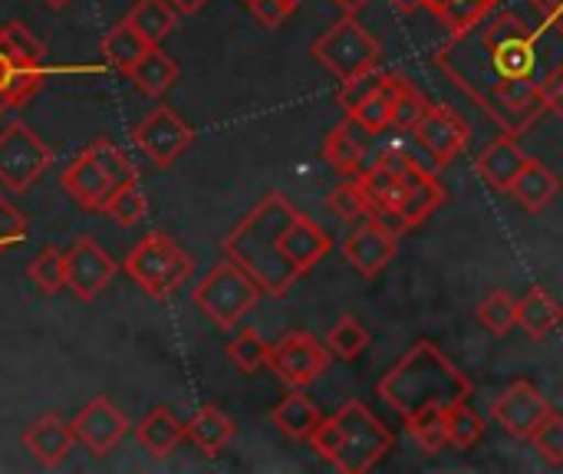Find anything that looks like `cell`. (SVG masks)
Here are the masks:
<instances>
[{
  "instance_id": "6da1fadb",
  "label": "cell",
  "mask_w": 563,
  "mask_h": 474,
  "mask_svg": "<svg viewBox=\"0 0 563 474\" xmlns=\"http://www.w3.org/2000/svg\"><path fill=\"white\" fill-rule=\"evenodd\" d=\"M435 66L505 135H525L541 115V89L563 73V16L541 0H498L435 49Z\"/></svg>"
},
{
  "instance_id": "7a4b0ae2",
  "label": "cell",
  "mask_w": 563,
  "mask_h": 474,
  "mask_svg": "<svg viewBox=\"0 0 563 474\" xmlns=\"http://www.w3.org/2000/svg\"><path fill=\"white\" fill-rule=\"evenodd\" d=\"M297 214L300 211L280 191H271L224 238V257L247 271L267 297H284L300 280L284 254V234Z\"/></svg>"
},
{
  "instance_id": "3957f363",
  "label": "cell",
  "mask_w": 563,
  "mask_h": 474,
  "mask_svg": "<svg viewBox=\"0 0 563 474\" xmlns=\"http://www.w3.org/2000/svg\"><path fill=\"white\" fill-rule=\"evenodd\" d=\"M472 379L429 340H419L376 386L402 419H412L429 409H452L472 399Z\"/></svg>"
},
{
  "instance_id": "277c9868",
  "label": "cell",
  "mask_w": 563,
  "mask_h": 474,
  "mask_svg": "<svg viewBox=\"0 0 563 474\" xmlns=\"http://www.w3.org/2000/svg\"><path fill=\"white\" fill-rule=\"evenodd\" d=\"M310 445L336 472L363 474L373 472L393 452L396 436L369 412L366 403L350 399L330 419H320L310 436Z\"/></svg>"
},
{
  "instance_id": "5b68a950",
  "label": "cell",
  "mask_w": 563,
  "mask_h": 474,
  "mask_svg": "<svg viewBox=\"0 0 563 474\" xmlns=\"http://www.w3.org/2000/svg\"><path fill=\"white\" fill-rule=\"evenodd\" d=\"M132 178H139L132 158L109 139H96L63 168L59 185L79 208L102 211L106 201L112 198V191Z\"/></svg>"
},
{
  "instance_id": "8992f818",
  "label": "cell",
  "mask_w": 563,
  "mask_h": 474,
  "mask_svg": "<svg viewBox=\"0 0 563 474\" xmlns=\"http://www.w3.org/2000/svg\"><path fill=\"white\" fill-rule=\"evenodd\" d=\"M261 287L257 280L241 271L234 261H221L208 271V277L195 287L191 300L195 307L218 327V330H234L261 300Z\"/></svg>"
},
{
  "instance_id": "52a82bcc",
  "label": "cell",
  "mask_w": 563,
  "mask_h": 474,
  "mask_svg": "<svg viewBox=\"0 0 563 474\" xmlns=\"http://www.w3.org/2000/svg\"><path fill=\"white\" fill-rule=\"evenodd\" d=\"M122 271L152 297V300H168L195 271V261L162 231L145 234L125 257Z\"/></svg>"
},
{
  "instance_id": "ba28073f",
  "label": "cell",
  "mask_w": 563,
  "mask_h": 474,
  "mask_svg": "<svg viewBox=\"0 0 563 474\" xmlns=\"http://www.w3.org/2000/svg\"><path fill=\"white\" fill-rule=\"evenodd\" d=\"M313 59L330 73L336 76L340 82L366 73V69H376L379 59H383V46L379 40L350 13L343 20H336L330 30H323L317 40H313Z\"/></svg>"
},
{
  "instance_id": "9c48e42d",
  "label": "cell",
  "mask_w": 563,
  "mask_h": 474,
  "mask_svg": "<svg viewBox=\"0 0 563 474\" xmlns=\"http://www.w3.org/2000/svg\"><path fill=\"white\" fill-rule=\"evenodd\" d=\"M53 152L40 142V135L23 125L10 122L0 129V185L10 191H30L36 178L49 168Z\"/></svg>"
},
{
  "instance_id": "30bf717a",
  "label": "cell",
  "mask_w": 563,
  "mask_h": 474,
  "mask_svg": "<svg viewBox=\"0 0 563 474\" xmlns=\"http://www.w3.org/2000/svg\"><path fill=\"white\" fill-rule=\"evenodd\" d=\"M280 383L290 389H307L313 386L327 370H330V350L310 333H287L271 346V363H267Z\"/></svg>"
},
{
  "instance_id": "8fae6325",
  "label": "cell",
  "mask_w": 563,
  "mask_h": 474,
  "mask_svg": "<svg viewBox=\"0 0 563 474\" xmlns=\"http://www.w3.org/2000/svg\"><path fill=\"white\" fill-rule=\"evenodd\" d=\"M132 142L142 148L145 158H152L158 168H168L172 162H178V155L195 142V129L172 112L168 106L152 109L135 129H132Z\"/></svg>"
},
{
  "instance_id": "7c38bea8",
  "label": "cell",
  "mask_w": 563,
  "mask_h": 474,
  "mask_svg": "<svg viewBox=\"0 0 563 474\" xmlns=\"http://www.w3.org/2000/svg\"><path fill=\"white\" fill-rule=\"evenodd\" d=\"M416 142L429 152L435 168H449L472 142L468 122L452 106H429L419 125L412 129Z\"/></svg>"
},
{
  "instance_id": "4fadbf2b",
  "label": "cell",
  "mask_w": 563,
  "mask_h": 474,
  "mask_svg": "<svg viewBox=\"0 0 563 474\" xmlns=\"http://www.w3.org/2000/svg\"><path fill=\"white\" fill-rule=\"evenodd\" d=\"M554 412V406L544 399V393L531 383H515L508 386L498 399H495V422L518 442H531V436L538 432V426Z\"/></svg>"
},
{
  "instance_id": "5bb4252c",
  "label": "cell",
  "mask_w": 563,
  "mask_h": 474,
  "mask_svg": "<svg viewBox=\"0 0 563 474\" xmlns=\"http://www.w3.org/2000/svg\"><path fill=\"white\" fill-rule=\"evenodd\" d=\"M115 271V261L89 234H79L66 251V287L86 304L112 284Z\"/></svg>"
},
{
  "instance_id": "9a60e30c",
  "label": "cell",
  "mask_w": 563,
  "mask_h": 474,
  "mask_svg": "<svg viewBox=\"0 0 563 474\" xmlns=\"http://www.w3.org/2000/svg\"><path fill=\"white\" fill-rule=\"evenodd\" d=\"M69 426L76 432V442H82L96 459H106L129 432V419L106 396L89 399Z\"/></svg>"
},
{
  "instance_id": "2e32d148",
  "label": "cell",
  "mask_w": 563,
  "mask_h": 474,
  "mask_svg": "<svg viewBox=\"0 0 563 474\" xmlns=\"http://www.w3.org/2000/svg\"><path fill=\"white\" fill-rule=\"evenodd\" d=\"M399 251V234L386 231L376 221H356V228L343 238V257L363 274V277H379Z\"/></svg>"
},
{
  "instance_id": "e0dca14e",
  "label": "cell",
  "mask_w": 563,
  "mask_h": 474,
  "mask_svg": "<svg viewBox=\"0 0 563 474\" xmlns=\"http://www.w3.org/2000/svg\"><path fill=\"white\" fill-rule=\"evenodd\" d=\"M445 205V185L426 168L419 165L416 158L409 162V172L402 178V191H399V201H396V211L406 218L409 231L419 228L422 221H429L439 208Z\"/></svg>"
},
{
  "instance_id": "ac0fdd59",
  "label": "cell",
  "mask_w": 563,
  "mask_h": 474,
  "mask_svg": "<svg viewBox=\"0 0 563 474\" xmlns=\"http://www.w3.org/2000/svg\"><path fill=\"white\" fill-rule=\"evenodd\" d=\"M23 445L43 469H59L76 445V432L69 422H63L56 412H49V416H40L36 422H30V429L23 432Z\"/></svg>"
},
{
  "instance_id": "d6986e66",
  "label": "cell",
  "mask_w": 563,
  "mask_h": 474,
  "mask_svg": "<svg viewBox=\"0 0 563 474\" xmlns=\"http://www.w3.org/2000/svg\"><path fill=\"white\" fill-rule=\"evenodd\" d=\"M525 165H528V155H525V148L518 145L515 135L495 139V142L485 145V148L478 152V158H475L478 178H482L488 188H495V191H511V185H515V178L521 175Z\"/></svg>"
},
{
  "instance_id": "ffe728a7",
  "label": "cell",
  "mask_w": 563,
  "mask_h": 474,
  "mask_svg": "<svg viewBox=\"0 0 563 474\" xmlns=\"http://www.w3.org/2000/svg\"><path fill=\"white\" fill-rule=\"evenodd\" d=\"M284 254L297 267V274L303 277L330 254V234L317 221H310L307 214H297L284 234Z\"/></svg>"
},
{
  "instance_id": "44dd1931",
  "label": "cell",
  "mask_w": 563,
  "mask_h": 474,
  "mask_svg": "<svg viewBox=\"0 0 563 474\" xmlns=\"http://www.w3.org/2000/svg\"><path fill=\"white\" fill-rule=\"evenodd\" d=\"M43 76H46V69L16 63V56L10 53V46L0 36V115L30 102L40 92Z\"/></svg>"
},
{
  "instance_id": "7402d4cb",
  "label": "cell",
  "mask_w": 563,
  "mask_h": 474,
  "mask_svg": "<svg viewBox=\"0 0 563 474\" xmlns=\"http://www.w3.org/2000/svg\"><path fill=\"white\" fill-rule=\"evenodd\" d=\"M561 191V178L538 158H528V165L521 168V175L511 185V195L518 198V205L528 214H541Z\"/></svg>"
},
{
  "instance_id": "603a6c76",
  "label": "cell",
  "mask_w": 563,
  "mask_h": 474,
  "mask_svg": "<svg viewBox=\"0 0 563 474\" xmlns=\"http://www.w3.org/2000/svg\"><path fill=\"white\" fill-rule=\"evenodd\" d=\"M185 436H188V442H191L201 455L214 459V455H221V452L231 445V439H234V422H231L218 406H201V409L185 422Z\"/></svg>"
},
{
  "instance_id": "cb8c5ba5",
  "label": "cell",
  "mask_w": 563,
  "mask_h": 474,
  "mask_svg": "<svg viewBox=\"0 0 563 474\" xmlns=\"http://www.w3.org/2000/svg\"><path fill=\"white\" fill-rule=\"evenodd\" d=\"M135 439L139 445L155 455V459H168L188 436H185V422H178V416L165 406L152 409L139 426H135Z\"/></svg>"
},
{
  "instance_id": "d4e9b609",
  "label": "cell",
  "mask_w": 563,
  "mask_h": 474,
  "mask_svg": "<svg viewBox=\"0 0 563 474\" xmlns=\"http://www.w3.org/2000/svg\"><path fill=\"white\" fill-rule=\"evenodd\" d=\"M356 125L346 119L340 125L330 129L327 142H323V158L346 178H360L363 168L369 165V155H366V142L353 132Z\"/></svg>"
},
{
  "instance_id": "484cf974",
  "label": "cell",
  "mask_w": 563,
  "mask_h": 474,
  "mask_svg": "<svg viewBox=\"0 0 563 474\" xmlns=\"http://www.w3.org/2000/svg\"><path fill=\"white\" fill-rule=\"evenodd\" d=\"M271 419H274V426H277L287 439H294V442H310V436H313V429L320 426L323 416H320L317 403L303 396V389H294V393H287V396L271 409Z\"/></svg>"
},
{
  "instance_id": "4316f807",
  "label": "cell",
  "mask_w": 563,
  "mask_h": 474,
  "mask_svg": "<svg viewBox=\"0 0 563 474\" xmlns=\"http://www.w3.org/2000/svg\"><path fill=\"white\" fill-rule=\"evenodd\" d=\"M563 323V307L544 290L534 287L518 300V327L531 337V340H544L551 337Z\"/></svg>"
},
{
  "instance_id": "83f0119b",
  "label": "cell",
  "mask_w": 563,
  "mask_h": 474,
  "mask_svg": "<svg viewBox=\"0 0 563 474\" xmlns=\"http://www.w3.org/2000/svg\"><path fill=\"white\" fill-rule=\"evenodd\" d=\"M129 79L139 86V92L158 99V96H165V92L175 86V79H178V63H175L162 46H148V49L142 53V59L129 69Z\"/></svg>"
},
{
  "instance_id": "f1b7e54d",
  "label": "cell",
  "mask_w": 563,
  "mask_h": 474,
  "mask_svg": "<svg viewBox=\"0 0 563 474\" xmlns=\"http://www.w3.org/2000/svg\"><path fill=\"white\" fill-rule=\"evenodd\" d=\"M148 46H158L178 23V10L168 0H135V7L125 16Z\"/></svg>"
},
{
  "instance_id": "f546056e",
  "label": "cell",
  "mask_w": 563,
  "mask_h": 474,
  "mask_svg": "<svg viewBox=\"0 0 563 474\" xmlns=\"http://www.w3.org/2000/svg\"><path fill=\"white\" fill-rule=\"evenodd\" d=\"M145 49H148V43L142 40V33H139L129 20L115 23V26L102 36V56L109 59L112 69H119V73H125V76H129V69L142 59Z\"/></svg>"
},
{
  "instance_id": "4dcf8cb0",
  "label": "cell",
  "mask_w": 563,
  "mask_h": 474,
  "mask_svg": "<svg viewBox=\"0 0 563 474\" xmlns=\"http://www.w3.org/2000/svg\"><path fill=\"white\" fill-rule=\"evenodd\" d=\"M396 73H389V79H386V86L383 89H376L373 96H366L353 112H346V119L356 125V129H363V132H369V135H379V132H386L389 125H393V89H396Z\"/></svg>"
},
{
  "instance_id": "1f68e13d",
  "label": "cell",
  "mask_w": 563,
  "mask_h": 474,
  "mask_svg": "<svg viewBox=\"0 0 563 474\" xmlns=\"http://www.w3.org/2000/svg\"><path fill=\"white\" fill-rule=\"evenodd\" d=\"M498 0H422V7L449 30L459 33L468 23H475L482 13H488Z\"/></svg>"
},
{
  "instance_id": "d6a6232c",
  "label": "cell",
  "mask_w": 563,
  "mask_h": 474,
  "mask_svg": "<svg viewBox=\"0 0 563 474\" xmlns=\"http://www.w3.org/2000/svg\"><path fill=\"white\" fill-rule=\"evenodd\" d=\"M228 360L234 363L238 373L254 376L257 370H264L271 363V343L257 333V330H241L231 343H228Z\"/></svg>"
},
{
  "instance_id": "836d02e7",
  "label": "cell",
  "mask_w": 563,
  "mask_h": 474,
  "mask_svg": "<svg viewBox=\"0 0 563 474\" xmlns=\"http://www.w3.org/2000/svg\"><path fill=\"white\" fill-rule=\"evenodd\" d=\"M115 224H122V228H135L145 214H148V201H145V195H142V188H139V178H132V181H125V185H119L115 191H112V198L106 201V208H102Z\"/></svg>"
},
{
  "instance_id": "e575fe53",
  "label": "cell",
  "mask_w": 563,
  "mask_h": 474,
  "mask_svg": "<svg viewBox=\"0 0 563 474\" xmlns=\"http://www.w3.org/2000/svg\"><path fill=\"white\" fill-rule=\"evenodd\" d=\"M366 346H369V330H366L353 313L340 317V320L333 323V330L327 333V350H330L333 356L346 360V363H353Z\"/></svg>"
},
{
  "instance_id": "d590c367",
  "label": "cell",
  "mask_w": 563,
  "mask_h": 474,
  "mask_svg": "<svg viewBox=\"0 0 563 474\" xmlns=\"http://www.w3.org/2000/svg\"><path fill=\"white\" fill-rule=\"evenodd\" d=\"M478 323L492 333V337H508L518 327V300H511V294L495 290L478 304Z\"/></svg>"
},
{
  "instance_id": "8d00e7d4",
  "label": "cell",
  "mask_w": 563,
  "mask_h": 474,
  "mask_svg": "<svg viewBox=\"0 0 563 474\" xmlns=\"http://www.w3.org/2000/svg\"><path fill=\"white\" fill-rule=\"evenodd\" d=\"M406 429L422 445V452H429V455H439L449 445V419H445V409L419 412V416L406 419Z\"/></svg>"
},
{
  "instance_id": "74e56055",
  "label": "cell",
  "mask_w": 563,
  "mask_h": 474,
  "mask_svg": "<svg viewBox=\"0 0 563 474\" xmlns=\"http://www.w3.org/2000/svg\"><path fill=\"white\" fill-rule=\"evenodd\" d=\"M26 277L43 290V294H59L66 287V254L56 251V247H43L30 267H26Z\"/></svg>"
},
{
  "instance_id": "f35d334b",
  "label": "cell",
  "mask_w": 563,
  "mask_h": 474,
  "mask_svg": "<svg viewBox=\"0 0 563 474\" xmlns=\"http://www.w3.org/2000/svg\"><path fill=\"white\" fill-rule=\"evenodd\" d=\"M445 419H449V445H452V449L465 452V449H475V445L482 442V436H485V419H482L468 403L452 406V409L445 412Z\"/></svg>"
},
{
  "instance_id": "ab89813d",
  "label": "cell",
  "mask_w": 563,
  "mask_h": 474,
  "mask_svg": "<svg viewBox=\"0 0 563 474\" xmlns=\"http://www.w3.org/2000/svg\"><path fill=\"white\" fill-rule=\"evenodd\" d=\"M429 102L426 96L409 82V79H396V89H393V125L402 129V132H412L419 125V119L426 115Z\"/></svg>"
},
{
  "instance_id": "60d3db41",
  "label": "cell",
  "mask_w": 563,
  "mask_h": 474,
  "mask_svg": "<svg viewBox=\"0 0 563 474\" xmlns=\"http://www.w3.org/2000/svg\"><path fill=\"white\" fill-rule=\"evenodd\" d=\"M0 36H3V43L10 46V53L16 56V63H23V66H40V69H43L46 49H43V43L30 33L26 23H20V20L0 23Z\"/></svg>"
},
{
  "instance_id": "b9f144b4",
  "label": "cell",
  "mask_w": 563,
  "mask_h": 474,
  "mask_svg": "<svg viewBox=\"0 0 563 474\" xmlns=\"http://www.w3.org/2000/svg\"><path fill=\"white\" fill-rule=\"evenodd\" d=\"M330 211L340 218V221H366L369 218V211H373V201H369V195L363 191V185H360V178H350V181H343L333 195H330Z\"/></svg>"
},
{
  "instance_id": "7bdbcfd3",
  "label": "cell",
  "mask_w": 563,
  "mask_h": 474,
  "mask_svg": "<svg viewBox=\"0 0 563 474\" xmlns=\"http://www.w3.org/2000/svg\"><path fill=\"white\" fill-rule=\"evenodd\" d=\"M386 79H389V73L379 69V66H376V69H366V73H360V76H353V79H346V82L340 86V92H336L340 109H343V112H353L366 96H373L376 89H383Z\"/></svg>"
},
{
  "instance_id": "ee69618b",
  "label": "cell",
  "mask_w": 563,
  "mask_h": 474,
  "mask_svg": "<svg viewBox=\"0 0 563 474\" xmlns=\"http://www.w3.org/2000/svg\"><path fill=\"white\" fill-rule=\"evenodd\" d=\"M531 445L538 449V455L548 462V465H563V416L561 412H551L541 426H538V432L531 436Z\"/></svg>"
},
{
  "instance_id": "f6af8a7d",
  "label": "cell",
  "mask_w": 563,
  "mask_h": 474,
  "mask_svg": "<svg viewBox=\"0 0 563 474\" xmlns=\"http://www.w3.org/2000/svg\"><path fill=\"white\" fill-rule=\"evenodd\" d=\"M26 241V218L0 195V254Z\"/></svg>"
},
{
  "instance_id": "bcb514c9",
  "label": "cell",
  "mask_w": 563,
  "mask_h": 474,
  "mask_svg": "<svg viewBox=\"0 0 563 474\" xmlns=\"http://www.w3.org/2000/svg\"><path fill=\"white\" fill-rule=\"evenodd\" d=\"M247 7H251L254 20L267 30H277L294 13V7L287 0H247Z\"/></svg>"
},
{
  "instance_id": "7dc6e473",
  "label": "cell",
  "mask_w": 563,
  "mask_h": 474,
  "mask_svg": "<svg viewBox=\"0 0 563 474\" xmlns=\"http://www.w3.org/2000/svg\"><path fill=\"white\" fill-rule=\"evenodd\" d=\"M541 102H544V112H554L563 119V73H558L544 89H541Z\"/></svg>"
},
{
  "instance_id": "c3c4849f",
  "label": "cell",
  "mask_w": 563,
  "mask_h": 474,
  "mask_svg": "<svg viewBox=\"0 0 563 474\" xmlns=\"http://www.w3.org/2000/svg\"><path fill=\"white\" fill-rule=\"evenodd\" d=\"M178 13H185V16H191V13H198L208 0H168Z\"/></svg>"
},
{
  "instance_id": "681fc988",
  "label": "cell",
  "mask_w": 563,
  "mask_h": 474,
  "mask_svg": "<svg viewBox=\"0 0 563 474\" xmlns=\"http://www.w3.org/2000/svg\"><path fill=\"white\" fill-rule=\"evenodd\" d=\"M551 13H558V16H563V0H541Z\"/></svg>"
},
{
  "instance_id": "f907efd6",
  "label": "cell",
  "mask_w": 563,
  "mask_h": 474,
  "mask_svg": "<svg viewBox=\"0 0 563 474\" xmlns=\"http://www.w3.org/2000/svg\"><path fill=\"white\" fill-rule=\"evenodd\" d=\"M336 3H340V7H346V10L353 13V10H360V7H363L366 0H336Z\"/></svg>"
},
{
  "instance_id": "816d5d0a",
  "label": "cell",
  "mask_w": 563,
  "mask_h": 474,
  "mask_svg": "<svg viewBox=\"0 0 563 474\" xmlns=\"http://www.w3.org/2000/svg\"><path fill=\"white\" fill-rule=\"evenodd\" d=\"M46 7H53V10H63L66 3H73V0H43Z\"/></svg>"
},
{
  "instance_id": "f5cc1de1",
  "label": "cell",
  "mask_w": 563,
  "mask_h": 474,
  "mask_svg": "<svg viewBox=\"0 0 563 474\" xmlns=\"http://www.w3.org/2000/svg\"><path fill=\"white\" fill-rule=\"evenodd\" d=\"M287 3H290V7H294V10H297V7H300V3H303V0H287Z\"/></svg>"
}]
</instances>
